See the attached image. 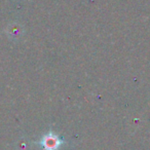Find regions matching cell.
Segmentation results:
<instances>
[{"label":"cell","mask_w":150,"mask_h":150,"mask_svg":"<svg viewBox=\"0 0 150 150\" xmlns=\"http://www.w3.org/2000/svg\"><path fill=\"white\" fill-rule=\"evenodd\" d=\"M39 144L44 150H58L62 142L59 139L58 136L50 133L44 136L41 139V141L39 142Z\"/></svg>","instance_id":"6da1fadb"}]
</instances>
